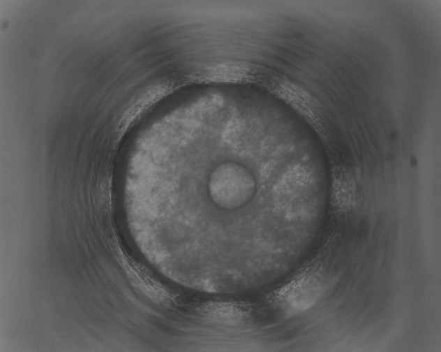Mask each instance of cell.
I'll list each match as a JSON object with an SVG mask.
<instances>
[{"label":"cell","mask_w":441,"mask_h":352,"mask_svg":"<svg viewBox=\"0 0 441 352\" xmlns=\"http://www.w3.org/2000/svg\"><path fill=\"white\" fill-rule=\"evenodd\" d=\"M254 182L244 170L233 166L219 170L210 185L214 202L225 208L242 205L251 197Z\"/></svg>","instance_id":"cell-1"},{"label":"cell","mask_w":441,"mask_h":352,"mask_svg":"<svg viewBox=\"0 0 441 352\" xmlns=\"http://www.w3.org/2000/svg\"><path fill=\"white\" fill-rule=\"evenodd\" d=\"M320 290L318 277L314 272L298 276L284 290V300L287 310L298 312L311 307L317 300Z\"/></svg>","instance_id":"cell-2"}]
</instances>
